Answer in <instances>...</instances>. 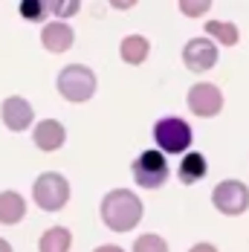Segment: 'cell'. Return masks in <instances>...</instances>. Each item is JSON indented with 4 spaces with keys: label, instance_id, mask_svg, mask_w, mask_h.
I'll use <instances>...</instances> for the list:
<instances>
[{
    "label": "cell",
    "instance_id": "cell-4",
    "mask_svg": "<svg viewBox=\"0 0 249 252\" xmlns=\"http://www.w3.org/2000/svg\"><path fill=\"white\" fill-rule=\"evenodd\" d=\"M154 142L162 154H186L191 145V125L180 116H162L154 125Z\"/></svg>",
    "mask_w": 249,
    "mask_h": 252
},
{
    "label": "cell",
    "instance_id": "cell-10",
    "mask_svg": "<svg viewBox=\"0 0 249 252\" xmlns=\"http://www.w3.org/2000/svg\"><path fill=\"white\" fill-rule=\"evenodd\" d=\"M73 41H75L73 29L64 24V21H50V24L41 29V44H44V50L52 52V55L67 52L73 47Z\"/></svg>",
    "mask_w": 249,
    "mask_h": 252
},
{
    "label": "cell",
    "instance_id": "cell-12",
    "mask_svg": "<svg viewBox=\"0 0 249 252\" xmlns=\"http://www.w3.org/2000/svg\"><path fill=\"white\" fill-rule=\"evenodd\" d=\"M24 215H26V200L18 191H0V223L3 226L21 223Z\"/></svg>",
    "mask_w": 249,
    "mask_h": 252
},
{
    "label": "cell",
    "instance_id": "cell-23",
    "mask_svg": "<svg viewBox=\"0 0 249 252\" xmlns=\"http://www.w3.org/2000/svg\"><path fill=\"white\" fill-rule=\"evenodd\" d=\"M0 252H12V247H9V241H3V238H0Z\"/></svg>",
    "mask_w": 249,
    "mask_h": 252
},
{
    "label": "cell",
    "instance_id": "cell-17",
    "mask_svg": "<svg viewBox=\"0 0 249 252\" xmlns=\"http://www.w3.org/2000/svg\"><path fill=\"white\" fill-rule=\"evenodd\" d=\"M133 252H168V244H165L159 235L148 232V235H139V238H136Z\"/></svg>",
    "mask_w": 249,
    "mask_h": 252
},
{
    "label": "cell",
    "instance_id": "cell-1",
    "mask_svg": "<svg viewBox=\"0 0 249 252\" xmlns=\"http://www.w3.org/2000/svg\"><path fill=\"white\" fill-rule=\"evenodd\" d=\"M101 220L113 232H130L142 220V200L127 189H113L101 197Z\"/></svg>",
    "mask_w": 249,
    "mask_h": 252
},
{
    "label": "cell",
    "instance_id": "cell-6",
    "mask_svg": "<svg viewBox=\"0 0 249 252\" xmlns=\"http://www.w3.org/2000/svg\"><path fill=\"white\" fill-rule=\"evenodd\" d=\"M212 203H215L218 212H223L229 218L244 215L249 209V189L241 180H223L212 189Z\"/></svg>",
    "mask_w": 249,
    "mask_h": 252
},
{
    "label": "cell",
    "instance_id": "cell-14",
    "mask_svg": "<svg viewBox=\"0 0 249 252\" xmlns=\"http://www.w3.org/2000/svg\"><path fill=\"white\" fill-rule=\"evenodd\" d=\"M148 52H151V44L142 35H127L119 44V55H122L124 64H142L148 58Z\"/></svg>",
    "mask_w": 249,
    "mask_h": 252
},
{
    "label": "cell",
    "instance_id": "cell-22",
    "mask_svg": "<svg viewBox=\"0 0 249 252\" xmlns=\"http://www.w3.org/2000/svg\"><path fill=\"white\" fill-rule=\"evenodd\" d=\"M93 252H124L122 247H113V244H104V247H99V250H93Z\"/></svg>",
    "mask_w": 249,
    "mask_h": 252
},
{
    "label": "cell",
    "instance_id": "cell-2",
    "mask_svg": "<svg viewBox=\"0 0 249 252\" xmlns=\"http://www.w3.org/2000/svg\"><path fill=\"white\" fill-rule=\"evenodd\" d=\"M58 93L67 101H87L96 93V73L84 64H67L61 73H58Z\"/></svg>",
    "mask_w": 249,
    "mask_h": 252
},
{
    "label": "cell",
    "instance_id": "cell-11",
    "mask_svg": "<svg viewBox=\"0 0 249 252\" xmlns=\"http://www.w3.org/2000/svg\"><path fill=\"white\" fill-rule=\"evenodd\" d=\"M32 139H35V145L41 148V151H58L61 145H64V139H67V130L64 125L58 122V119H44V122H38L35 130H32Z\"/></svg>",
    "mask_w": 249,
    "mask_h": 252
},
{
    "label": "cell",
    "instance_id": "cell-21",
    "mask_svg": "<svg viewBox=\"0 0 249 252\" xmlns=\"http://www.w3.org/2000/svg\"><path fill=\"white\" fill-rule=\"evenodd\" d=\"M188 252H218V247H212V244H194Z\"/></svg>",
    "mask_w": 249,
    "mask_h": 252
},
{
    "label": "cell",
    "instance_id": "cell-13",
    "mask_svg": "<svg viewBox=\"0 0 249 252\" xmlns=\"http://www.w3.org/2000/svg\"><path fill=\"white\" fill-rule=\"evenodd\" d=\"M209 171V165H206V157L200 151H188L183 157V162H180V168H177V177H180V183H186V186H191V183H200L203 177Z\"/></svg>",
    "mask_w": 249,
    "mask_h": 252
},
{
    "label": "cell",
    "instance_id": "cell-9",
    "mask_svg": "<svg viewBox=\"0 0 249 252\" xmlns=\"http://www.w3.org/2000/svg\"><path fill=\"white\" fill-rule=\"evenodd\" d=\"M0 119H3V125L9 127V130H15V133L26 130V127L32 125V104L24 96H9L0 104Z\"/></svg>",
    "mask_w": 249,
    "mask_h": 252
},
{
    "label": "cell",
    "instance_id": "cell-5",
    "mask_svg": "<svg viewBox=\"0 0 249 252\" xmlns=\"http://www.w3.org/2000/svg\"><path fill=\"white\" fill-rule=\"evenodd\" d=\"M130 171H133L136 186H142V189H159L168 180V159H165V154L159 151V148H148V151H142L133 159Z\"/></svg>",
    "mask_w": 249,
    "mask_h": 252
},
{
    "label": "cell",
    "instance_id": "cell-15",
    "mask_svg": "<svg viewBox=\"0 0 249 252\" xmlns=\"http://www.w3.org/2000/svg\"><path fill=\"white\" fill-rule=\"evenodd\" d=\"M70 244H73V235H70V229H64V226H50L44 235H41L38 252H70Z\"/></svg>",
    "mask_w": 249,
    "mask_h": 252
},
{
    "label": "cell",
    "instance_id": "cell-20",
    "mask_svg": "<svg viewBox=\"0 0 249 252\" xmlns=\"http://www.w3.org/2000/svg\"><path fill=\"white\" fill-rule=\"evenodd\" d=\"M50 9L58 18H70L78 12V0H58V3H50Z\"/></svg>",
    "mask_w": 249,
    "mask_h": 252
},
{
    "label": "cell",
    "instance_id": "cell-16",
    "mask_svg": "<svg viewBox=\"0 0 249 252\" xmlns=\"http://www.w3.org/2000/svg\"><path fill=\"white\" fill-rule=\"evenodd\" d=\"M206 35L215 38V41L223 44V47H235V44H238V26L229 24V21H209V24H206Z\"/></svg>",
    "mask_w": 249,
    "mask_h": 252
},
{
    "label": "cell",
    "instance_id": "cell-19",
    "mask_svg": "<svg viewBox=\"0 0 249 252\" xmlns=\"http://www.w3.org/2000/svg\"><path fill=\"white\" fill-rule=\"evenodd\" d=\"M44 12H47V3H44V0H24V3H21V15H24V18L41 21Z\"/></svg>",
    "mask_w": 249,
    "mask_h": 252
},
{
    "label": "cell",
    "instance_id": "cell-7",
    "mask_svg": "<svg viewBox=\"0 0 249 252\" xmlns=\"http://www.w3.org/2000/svg\"><path fill=\"white\" fill-rule=\"evenodd\" d=\"M188 110L200 116V119H212L223 110V93L220 87L209 84V81H200L188 87Z\"/></svg>",
    "mask_w": 249,
    "mask_h": 252
},
{
    "label": "cell",
    "instance_id": "cell-3",
    "mask_svg": "<svg viewBox=\"0 0 249 252\" xmlns=\"http://www.w3.org/2000/svg\"><path fill=\"white\" fill-rule=\"evenodd\" d=\"M32 197H35V206L38 209L58 212V209H64L67 200H70V183H67V177L58 174V171H47V174H41L35 180Z\"/></svg>",
    "mask_w": 249,
    "mask_h": 252
},
{
    "label": "cell",
    "instance_id": "cell-18",
    "mask_svg": "<svg viewBox=\"0 0 249 252\" xmlns=\"http://www.w3.org/2000/svg\"><path fill=\"white\" fill-rule=\"evenodd\" d=\"M177 6H180V12H183V15H188V18H200V15H206V12L212 9V3H209V0H197V3H191V0H180Z\"/></svg>",
    "mask_w": 249,
    "mask_h": 252
},
{
    "label": "cell",
    "instance_id": "cell-8",
    "mask_svg": "<svg viewBox=\"0 0 249 252\" xmlns=\"http://www.w3.org/2000/svg\"><path fill=\"white\" fill-rule=\"evenodd\" d=\"M218 58H220V52H218L212 38H191L183 47V64L191 73H209L218 64Z\"/></svg>",
    "mask_w": 249,
    "mask_h": 252
}]
</instances>
